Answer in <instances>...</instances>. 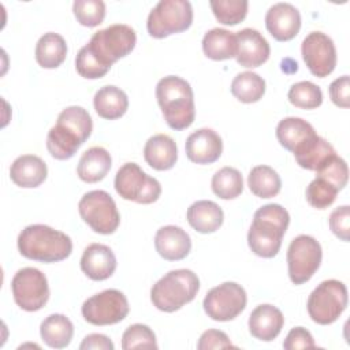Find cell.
<instances>
[{"instance_id":"34","label":"cell","mask_w":350,"mask_h":350,"mask_svg":"<svg viewBox=\"0 0 350 350\" xmlns=\"http://www.w3.org/2000/svg\"><path fill=\"white\" fill-rule=\"evenodd\" d=\"M212 191L221 200H232L243 191L241 172L232 167H223L212 176Z\"/></svg>"},{"instance_id":"16","label":"cell","mask_w":350,"mask_h":350,"mask_svg":"<svg viewBox=\"0 0 350 350\" xmlns=\"http://www.w3.org/2000/svg\"><path fill=\"white\" fill-rule=\"evenodd\" d=\"M265 27L276 41H290L301 29L299 11L290 3H276L265 14Z\"/></svg>"},{"instance_id":"27","label":"cell","mask_w":350,"mask_h":350,"mask_svg":"<svg viewBox=\"0 0 350 350\" xmlns=\"http://www.w3.org/2000/svg\"><path fill=\"white\" fill-rule=\"evenodd\" d=\"M317 135L313 126L302 118L288 116L282 119L276 126V138L283 148L294 152L304 142Z\"/></svg>"},{"instance_id":"4","label":"cell","mask_w":350,"mask_h":350,"mask_svg":"<svg viewBox=\"0 0 350 350\" xmlns=\"http://www.w3.org/2000/svg\"><path fill=\"white\" fill-rule=\"evenodd\" d=\"M19 253L34 261L59 262L72 252L71 238L45 224H30L18 235Z\"/></svg>"},{"instance_id":"6","label":"cell","mask_w":350,"mask_h":350,"mask_svg":"<svg viewBox=\"0 0 350 350\" xmlns=\"http://www.w3.org/2000/svg\"><path fill=\"white\" fill-rule=\"evenodd\" d=\"M137 44V34L129 25L115 23L96 31L85 45L92 57L109 70L115 62L127 56Z\"/></svg>"},{"instance_id":"12","label":"cell","mask_w":350,"mask_h":350,"mask_svg":"<svg viewBox=\"0 0 350 350\" xmlns=\"http://www.w3.org/2000/svg\"><path fill=\"white\" fill-rule=\"evenodd\" d=\"M320 243L310 235L295 237L287 249L288 276L294 284H304L312 279L321 262Z\"/></svg>"},{"instance_id":"42","label":"cell","mask_w":350,"mask_h":350,"mask_svg":"<svg viewBox=\"0 0 350 350\" xmlns=\"http://www.w3.org/2000/svg\"><path fill=\"white\" fill-rule=\"evenodd\" d=\"M286 350H298V349H312L316 347L312 334L304 327H294L286 336L283 342Z\"/></svg>"},{"instance_id":"45","label":"cell","mask_w":350,"mask_h":350,"mask_svg":"<svg viewBox=\"0 0 350 350\" xmlns=\"http://www.w3.org/2000/svg\"><path fill=\"white\" fill-rule=\"evenodd\" d=\"M112 340L104 334L86 335L79 345L81 350H113Z\"/></svg>"},{"instance_id":"23","label":"cell","mask_w":350,"mask_h":350,"mask_svg":"<svg viewBox=\"0 0 350 350\" xmlns=\"http://www.w3.org/2000/svg\"><path fill=\"white\" fill-rule=\"evenodd\" d=\"M144 159L157 171L171 170L178 160L175 141L167 134H156L150 137L144 146Z\"/></svg>"},{"instance_id":"33","label":"cell","mask_w":350,"mask_h":350,"mask_svg":"<svg viewBox=\"0 0 350 350\" xmlns=\"http://www.w3.org/2000/svg\"><path fill=\"white\" fill-rule=\"evenodd\" d=\"M231 93L241 103H256L261 100L265 93V81L252 71L239 72L231 82Z\"/></svg>"},{"instance_id":"3","label":"cell","mask_w":350,"mask_h":350,"mask_svg":"<svg viewBox=\"0 0 350 350\" xmlns=\"http://www.w3.org/2000/svg\"><path fill=\"white\" fill-rule=\"evenodd\" d=\"M156 98L172 130H185L193 124L196 118L194 94L186 79L178 75L161 78L156 85Z\"/></svg>"},{"instance_id":"36","label":"cell","mask_w":350,"mask_h":350,"mask_svg":"<svg viewBox=\"0 0 350 350\" xmlns=\"http://www.w3.org/2000/svg\"><path fill=\"white\" fill-rule=\"evenodd\" d=\"M288 101L302 109H314L323 103L321 89L310 81H301L294 83L288 90Z\"/></svg>"},{"instance_id":"24","label":"cell","mask_w":350,"mask_h":350,"mask_svg":"<svg viewBox=\"0 0 350 350\" xmlns=\"http://www.w3.org/2000/svg\"><path fill=\"white\" fill-rule=\"evenodd\" d=\"M189 224L201 234L217 231L224 220L223 209L213 201L200 200L193 202L186 212Z\"/></svg>"},{"instance_id":"14","label":"cell","mask_w":350,"mask_h":350,"mask_svg":"<svg viewBox=\"0 0 350 350\" xmlns=\"http://www.w3.org/2000/svg\"><path fill=\"white\" fill-rule=\"evenodd\" d=\"M245 288L235 282H224L211 288L202 302L204 310L215 321H230L246 308Z\"/></svg>"},{"instance_id":"1","label":"cell","mask_w":350,"mask_h":350,"mask_svg":"<svg viewBox=\"0 0 350 350\" xmlns=\"http://www.w3.org/2000/svg\"><path fill=\"white\" fill-rule=\"evenodd\" d=\"M92 130V116L83 107H67L59 113L56 124L48 131L46 149L56 160H68L90 137Z\"/></svg>"},{"instance_id":"41","label":"cell","mask_w":350,"mask_h":350,"mask_svg":"<svg viewBox=\"0 0 350 350\" xmlns=\"http://www.w3.org/2000/svg\"><path fill=\"white\" fill-rule=\"evenodd\" d=\"M329 228L342 241L350 239V208L342 205L335 208L329 215Z\"/></svg>"},{"instance_id":"29","label":"cell","mask_w":350,"mask_h":350,"mask_svg":"<svg viewBox=\"0 0 350 350\" xmlns=\"http://www.w3.org/2000/svg\"><path fill=\"white\" fill-rule=\"evenodd\" d=\"M40 335L46 346L52 349H63L67 347L72 339L74 325L64 314L53 313L42 320Z\"/></svg>"},{"instance_id":"26","label":"cell","mask_w":350,"mask_h":350,"mask_svg":"<svg viewBox=\"0 0 350 350\" xmlns=\"http://www.w3.org/2000/svg\"><path fill=\"white\" fill-rule=\"evenodd\" d=\"M94 111L103 119L113 120L123 116L129 108L127 94L118 86L107 85L100 88L93 98Z\"/></svg>"},{"instance_id":"9","label":"cell","mask_w":350,"mask_h":350,"mask_svg":"<svg viewBox=\"0 0 350 350\" xmlns=\"http://www.w3.org/2000/svg\"><path fill=\"white\" fill-rule=\"evenodd\" d=\"M78 212L94 232L103 235L113 234L120 223L116 204L104 190H92L83 194L78 202Z\"/></svg>"},{"instance_id":"10","label":"cell","mask_w":350,"mask_h":350,"mask_svg":"<svg viewBox=\"0 0 350 350\" xmlns=\"http://www.w3.org/2000/svg\"><path fill=\"white\" fill-rule=\"evenodd\" d=\"M115 190L123 200L146 205L159 200L161 185L137 163H126L115 175Z\"/></svg>"},{"instance_id":"19","label":"cell","mask_w":350,"mask_h":350,"mask_svg":"<svg viewBox=\"0 0 350 350\" xmlns=\"http://www.w3.org/2000/svg\"><path fill=\"white\" fill-rule=\"evenodd\" d=\"M81 269L92 280H105L116 269V257L109 246L90 243L81 257Z\"/></svg>"},{"instance_id":"8","label":"cell","mask_w":350,"mask_h":350,"mask_svg":"<svg viewBox=\"0 0 350 350\" xmlns=\"http://www.w3.org/2000/svg\"><path fill=\"white\" fill-rule=\"evenodd\" d=\"M347 299V288L342 282L324 280L310 293L306 304L308 313L320 325L332 324L345 312Z\"/></svg>"},{"instance_id":"17","label":"cell","mask_w":350,"mask_h":350,"mask_svg":"<svg viewBox=\"0 0 350 350\" xmlns=\"http://www.w3.org/2000/svg\"><path fill=\"white\" fill-rule=\"evenodd\" d=\"M186 156L196 164H212L221 156L223 141L212 129H200L191 133L185 144Z\"/></svg>"},{"instance_id":"18","label":"cell","mask_w":350,"mask_h":350,"mask_svg":"<svg viewBox=\"0 0 350 350\" xmlns=\"http://www.w3.org/2000/svg\"><path fill=\"white\" fill-rule=\"evenodd\" d=\"M238 51L237 62L246 68H256L264 64L271 53V48L265 37L256 29H242L237 34Z\"/></svg>"},{"instance_id":"25","label":"cell","mask_w":350,"mask_h":350,"mask_svg":"<svg viewBox=\"0 0 350 350\" xmlns=\"http://www.w3.org/2000/svg\"><path fill=\"white\" fill-rule=\"evenodd\" d=\"M111 165L112 159L109 152L103 146H92L81 156L77 174L79 179L86 183H96L107 176Z\"/></svg>"},{"instance_id":"28","label":"cell","mask_w":350,"mask_h":350,"mask_svg":"<svg viewBox=\"0 0 350 350\" xmlns=\"http://www.w3.org/2000/svg\"><path fill=\"white\" fill-rule=\"evenodd\" d=\"M202 51L212 60H227L237 56V36L226 29L215 27L205 33L202 38Z\"/></svg>"},{"instance_id":"37","label":"cell","mask_w":350,"mask_h":350,"mask_svg":"<svg viewBox=\"0 0 350 350\" xmlns=\"http://www.w3.org/2000/svg\"><path fill=\"white\" fill-rule=\"evenodd\" d=\"M316 176L331 183L336 190L340 191L347 183V164L340 156L334 153L316 170Z\"/></svg>"},{"instance_id":"7","label":"cell","mask_w":350,"mask_h":350,"mask_svg":"<svg viewBox=\"0 0 350 350\" xmlns=\"http://www.w3.org/2000/svg\"><path fill=\"white\" fill-rule=\"evenodd\" d=\"M193 7L187 0H161L148 15L146 29L150 37L164 38L182 33L191 26Z\"/></svg>"},{"instance_id":"32","label":"cell","mask_w":350,"mask_h":350,"mask_svg":"<svg viewBox=\"0 0 350 350\" xmlns=\"http://www.w3.org/2000/svg\"><path fill=\"white\" fill-rule=\"evenodd\" d=\"M250 191L260 198H272L279 194L282 180L279 174L269 165H256L247 175Z\"/></svg>"},{"instance_id":"38","label":"cell","mask_w":350,"mask_h":350,"mask_svg":"<svg viewBox=\"0 0 350 350\" xmlns=\"http://www.w3.org/2000/svg\"><path fill=\"white\" fill-rule=\"evenodd\" d=\"M154 332L145 324H133L122 335V349H157Z\"/></svg>"},{"instance_id":"22","label":"cell","mask_w":350,"mask_h":350,"mask_svg":"<svg viewBox=\"0 0 350 350\" xmlns=\"http://www.w3.org/2000/svg\"><path fill=\"white\" fill-rule=\"evenodd\" d=\"M48 175L45 161L34 154H22L10 167L11 180L23 189L38 187Z\"/></svg>"},{"instance_id":"35","label":"cell","mask_w":350,"mask_h":350,"mask_svg":"<svg viewBox=\"0 0 350 350\" xmlns=\"http://www.w3.org/2000/svg\"><path fill=\"white\" fill-rule=\"evenodd\" d=\"M209 5L215 18L227 26H234L246 18L247 0H211Z\"/></svg>"},{"instance_id":"39","label":"cell","mask_w":350,"mask_h":350,"mask_svg":"<svg viewBox=\"0 0 350 350\" xmlns=\"http://www.w3.org/2000/svg\"><path fill=\"white\" fill-rule=\"evenodd\" d=\"M72 11L82 26L94 27L105 18V3L103 0H75Z\"/></svg>"},{"instance_id":"43","label":"cell","mask_w":350,"mask_h":350,"mask_svg":"<svg viewBox=\"0 0 350 350\" xmlns=\"http://www.w3.org/2000/svg\"><path fill=\"white\" fill-rule=\"evenodd\" d=\"M235 347L226 332L219 329H208L204 331L198 339L197 349L198 350H211V349H226Z\"/></svg>"},{"instance_id":"15","label":"cell","mask_w":350,"mask_h":350,"mask_svg":"<svg viewBox=\"0 0 350 350\" xmlns=\"http://www.w3.org/2000/svg\"><path fill=\"white\" fill-rule=\"evenodd\" d=\"M301 53L314 77L325 78L335 70L336 49L332 38L323 31L309 33L302 41Z\"/></svg>"},{"instance_id":"20","label":"cell","mask_w":350,"mask_h":350,"mask_svg":"<svg viewBox=\"0 0 350 350\" xmlns=\"http://www.w3.org/2000/svg\"><path fill=\"white\" fill-rule=\"evenodd\" d=\"M156 252L168 261L183 260L191 250L189 234L178 226L160 227L154 235Z\"/></svg>"},{"instance_id":"31","label":"cell","mask_w":350,"mask_h":350,"mask_svg":"<svg viewBox=\"0 0 350 350\" xmlns=\"http://www.w3.org/2000/svg\"><path fill=\"white\" fill-rule=\"evenodd\" d=\"M36 60L42 68L59 67L67 56L66 40L53 31L45 33L36 44Z\"/></svg>"},{"instance_id":"11","label":"cell","mask_w":350,"mask_h":350,"mask_svg":"<svg viewBox=\"0 0 350 350\" xmlns=\"http://www.w3.org/2000/svg\"><path fill=\"white\" fill-rule=\"evenodd\" d=\"M11 291L15 304L26 312H37L49 299L46 276L37 268L25 267L11 280Z\"/></svg>"},{"instance_id":"2","label":"cell","mask_w":350,"mask_h":350,"mask_svg":"<svg viewBox=\"0 0 350 350\" xmlns=\"http://www.w3.org/2000/svg\"><path fill=\"white\" fill-rule=\"evenodd\" d=\"M288 223L290 215L282 205L268 204L258 208L247 232L250 250L264 258L275 257L280 250Z\"/></svg>"},{"instance_id":"44","label":"cell","mask_w":350,"mask_h":350,"mask_svg":"<svg viewBox=\"0 0 350 350\" xmlns=\"http://www.w3.org/2000/svg\"><path fill=\"white\" fill-rule=\"evenodd\" d=\"M329 97L332 103L340 108L350 107V79L349 75H342L329 85Z\"/></svg>"},{"instance_id":"40","label":"cell","mask_w":350,"mask_h":350,"mask_svg":"<svg viewBox=\"0 0 350 350\" xmlns=\"http://www.w3.org/2000/svg\"><path fill=\"white\" fill-rule=\"evenodd\" d=\"M339 190H336L331 183L321 178H314L306 187L305 196L310 206L317 209H325L334 204Z\"/></svg>"},{"instance_id":"21","label":"cell","mask_w":350,"mask_h":350,"mask_svg":"<svg viewBox=\"0 0 350 350\" xmlns=\"http://www.w3.org/2000/svg\"><path fill=\"white\" fill-rule=\"evenodd\" d=\"M284 317L280 309L271 304L256 306L249 316V332L258 340L271 342L282 331Z\"/></svg>"},{"instance_id":"5","label":"cell","mask_w":350,"mask_h":350,"mask_svg":"<svg viewBox=\"0 0 350 350\" xmlns=\"http://www.w3.org/2000/svg\"><path fill=\"white\" fill-rule=\"evenodd\" d=\"M200 290V279L190 269H174L160 278L150 290V301L161 312L172 313L191 302Z\"/></svg>"},{"instance_id":"30","label":"cell","mask_w":350,"mask_h":350,"mask_svg":"<svg viewBox=\"0 0 350 350\" xmlns=\"http://www.w3.org/2000/svg\"><path fill=\"white\" fill-rule=\"evenodd\" d=\"M293 153L297 164L301 168L316 171L329 156H332L336 152L327 139L314 135L306 142H304L299 148H297Z\"/></svg>"},{"instance_id":"13","label":"cell","mask_w":350,"mask_h":350,"mask_svg":"<svg viewBox=\"0 0 350 350\" xmlns=\"http://www.w3.org/2000/svg\"><path fill=\"white\" fill-rule=\"evenodd\" d=\"M129 310L126 295L116 288H108L92 295L81 309L83 319L93 325L116 324L126 319Z\"/></svg>"}]
</instances>
